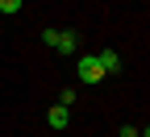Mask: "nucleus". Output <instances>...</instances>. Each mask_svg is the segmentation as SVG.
<instances>
[{
    "instance_id": "obj_5",
    "label": "nucleus",
    "mask_w": 150,
    "mask_h": 137,
    "mask_svg": "<svg viewBox=\"0 0 150 137\" xmlns=\"http://www.w3.org/2000/svg\"><path fill=\"white\" fill-rule=\"evenodd\" d=\"M21 8H25V0H0V17H4V13L13 17V13H21Z\"/></svg>"
},
{
    "instance_id": "obj_4",
    "label": "nucleus",
    "mask_w": 150,
    "mask_h": 137,
    "mask_svg": "<svg viewBox=\"0 0 150 137\" xmlns=\"http://www.w3.org/2000/svg\"><path fill=\"white\" fill-rule=\"evenodd\" d=\"M75 46H79V37H75V29H59V54H75Z\"/></svg>"
},
{
    "instance_id": "obj_2",
    "label": "nucleus",
    "mask_w": 150,
    "mask_h": 137,
    "mask_svg": "<svg viewBox=\"0 0 150 137\" xmlns=\"http://www.w3.org/2000/svg\"><path fill=\"white\" fill-rule=\"evenodd\" d=\"M96 63H100L104 75H117V71H121V54H117V50H100V54H96Z\"/></svg>"
},
{
    "instance_id": "obj_7",
    "label": "nucleus",
    "mask_w": 150,
    "mask_h": 137,
    "mask_svg": "<svg viewBox=\"0 0 150 137\" xmlns=\"http://www.w3.org/2000/svg\"><path fill=\"white\" fill-rule=\"evenodd\" d=\"M59 104H63V108H71V104H75V87H63V96H59Z\"/></svg>"
},
{
    "instance_id": "obj_3",
    "label": "nucleus",
    "mask_w": 150,
    "mask_h": 137,
    "mask_svg": "<svg viewBox=\"0 0 150 137\" xmlns=\"http://www.w3.org/2000/svg\"><path fill=\"white\" fill-rule=\"evenodd\" d=\"M46 125H50V129H67V125H71V108H63V104H54V108L46 112Z\"/></svg>"
},
{
    "instance_id": "obj_1",
    "label": "nucleus",
    "mask_w": 150,
    "mask_h": 137,
    "mask_svg": "<svg viewBox=\"0 0 150 137\" xmlns=\"http://www.w3.org/2000/svg\"><path fill=\"white\" fill-rule=\"evenodd\" d=\"M100 79H104V71L96 63V54H83L79 58V83H100Z\"/></svg>"
},
{
    "instance_id": "obj_6",
    "label": "nucleus",
    "mask_w": 150,
    "mask_h": 137,
    "mask_svg": "<svg viewBox=\"0 0 150 137\" xmlns=\"http://www.w3.org/2000/svg\"><path fill=\"white\" fill-rule=\"evenodd\" d=\"M42 42L54 50V46H59V29H42Z\"/></svg>"
},
{
    "instance_id": "obj_8",
    "label": "nucleus",
    "mask_w": 150,
    "mask_h": 137,
    "mask_svg": "<svg viewBox=\"0 0 150 137\" xmlns=\"http://www.w3.org/2000/svg\"><path fill=\"white\" fill-rule=\"evenodd\" d=\"M117 137H138V125H121V133Z\"/></svg>"
}]
</instances>
